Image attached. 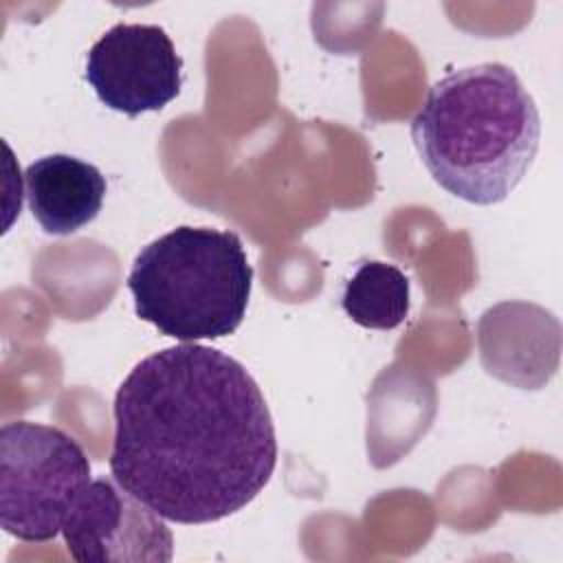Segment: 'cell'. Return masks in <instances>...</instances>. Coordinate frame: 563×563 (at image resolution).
Masks as SVG:
<instances>
[{
    "label": "cell",
    "mask_w": 563,
    "mask_h": 563,
    "mask_svg": "<svg viewBox=\"0 0 563 563\" xmlns=\"http://www.w3.org/2000/svg\"><path fill=\"white\" fill-rule=\"evenodd\" d=\"M112 411V477L167 521H220L275 471L266 400L246 367L216 347L178 343L145 356Z\"/></svg>",
    "instance_id": "cell-1"
},
{
    "label": "cell",
    "mask_w": 563,
    "mask_h": 563,
    "mask_svg": "<svg viewBox=\"0 0 563 563\" xmlns=\"http://www.w3.org/2000/svg\"><path fill=\"white\" fill-rule=\"evenodd\" d=\"M341 308L363 328L394 330L409 314V279L396 264L367 260L345 282Z\"/></svg>",
    "instance_id": "cell-9"
},
{
    "label": "cell",
    "mask_w": 563,
    "mask_h": 563,
    "mask_svg": "<svg viewBox=\"0 0 563 563\" xmlns=\"http://www.w3.org/2000/svg\"><path fill=\"white\" fill-rule=\"evenodd\" d=\"M128 288L136 317L172 339L196 343L240 328L253 266L233 231L176 227L139 251Z\"/></svg>",
    "instance_id": "cell-3"
},
{
    "label": "cell",
    "mask_w": 563,
    "mask_h": 563,
    "mask_svg": "<svg viewBox=\"0 0 563 563\" xmlns=\"http://www.w3.org/2000/svg\"><path fill=\"white\" fill-rule=\"evenodd\" d=\"M24 191L33 218L46 233L70 235L99 216L106 178L77 156L48 154L26 167Z\"/></svg>",
    "instance_id": "cell-8"
},
{
    "label": "cell",
    "mask_w": 563,
    "mask_h": 563,
    "mask_svg": "<svg viewBox=\"0 0 563 563\" xmlns=\"http://www.w3.org/2000/svg\"><path fill=\"white\" fill-rule=\"evenodd\" d=\"M413 145L449 194L497 205L528 174L541 141L534 99L512 68L486 62L438 79L411 121Z\"/></svg>",
    "instance_id": "cell-2"
},
{
    "label": "cell",
    "mask_w": 563,
    "mask_h": 563,
    "mask_svg": "<svg viewBox=\"0 0 563 563\" xmlns=\"http://www.w3.org/2000/svg\"><path fill=\"white\" fill-rule=\"evenodd\" d=\"M482 363L521 389L541 387L559 363V323L539 306L506 301L488 308L477 328Z\"/></svg>",
    "instance_id": "cell-7"
},
{
    "label": "cell",
    "mask_w": 563,
    "mask_h": 563,
    "mask_svg": "<svg viewBox=\"0 0 563 563\" xmlns=\"http://www.w3.org/2000/svg\"><path fill=\"white\" fill-rule=\"evenodd\" d=\"M86 81L97 99L128 117L163 110L183 88V57L156 24L119 22L86 55Z\"/></svg>",
    "instance_id": "cell-5"
},
{
    "label": "cell",
    "mask_w": 563,
    "mask_h": 563,
    "mask_svg": "<svg viewBox=\"0 0 563 563\" xmlns=\"http://www.w3.org/2000/svg\"><path fill=\"white\" fill-rule=\"evenodd\" d=\"M90 462L66 431L13 420L0 429V523L29 543L55 539L84 488Z\"/></svg>",
    "instance_id": "cell-4"
},
{
    "label": "cell",
    "mask_w": 563,
    "mask_h": 563,
    "mask_svg": "<svg viewBox=\"0 0 563 563\" xmlns=\"http://www.w3.org/2000/svg\"><path fill=\"white\" fill-rule=\"evenodd\" d=\"M165 521L114 477H97L79 495L62 534L79 563H167L174 534Z\"/></svg>",
    "instance_id": "cell-6"
}]
</instances>
